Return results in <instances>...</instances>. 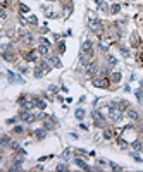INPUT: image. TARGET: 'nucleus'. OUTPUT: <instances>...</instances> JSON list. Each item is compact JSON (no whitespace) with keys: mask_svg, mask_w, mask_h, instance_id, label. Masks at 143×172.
<instances>
[{"mask_svg":"<svg viewBox=\"0 0 143 172\" xmlns=\"http://www.w3.org/2000/svg\"><path fill=\"white\" fill-rule=\"evenodd\" d=\"M93 86L95 88H109V83H110V79L109 78H105V76H100V78H93Z\"/></svg>","mask_w":143,"mask_h":172,"instance_id":"nucleus-1","label":"nucleus"},{"mask_svg":"<svg viewBox=\"0 0 143 172\" xmlns=\"http://www.w3.org/2000/svg\"><path fill=\"white\" fill-rule=\"evenodd\" d=\"M81 53L86 55V57H91L93 55V43L90 40H85L83 45H81Z\"/></svg>","mask_w":143,"mask_h":172,"instance_id":"nucleus-2","label":"nucleus"},{"mask_svg":"<svg viewBox=\"0 0 143 172\" xmlns=\"http://www.w3.org/2000/svg\"><path fill=\"white\" fill-rule=\"evenodd\" d=\"M90 29L95 31V33H100V31H102V21H98V19H91V21H90Z\"/></svg>","mask_w":143,"mask_h":172,"instance_id":"nucleus-3","label":"nucleus"},{"mask_svg":"<svg viewBox=\"0 0 143 172\" xmlns=\"http://www.w3.org/2000/svg\"><path fill=\"white\" fill-rule=\"evenodd\" d=\"M36 53H38V50H36V52H35V50L26 52V53H24V60H26V62H36V60H38V55H36Z\"/></svg>","mask_w":143,"mask_h":172,"instance_id":"nucleus-4","label":"nucleus"},{"mask_svg":"<svg viewBox=\"0 0 143 172\" xmlns=\"http://www.w3.org/2000/svg\"><path fill=\"white\" fill-rule=\"evenodd\" d=\"M7 76H9V81H10V83H19V84H22V83H24V79H22L21 76L14 74L12 71H7Z\"/></svg>","mask_w":143,"mask_h":172,"instance_id":"nucleus-5","label":"nucleus"},{"mask_svg":"<svg viewBox=\"0 0 143 172\" xmlns=\"http://www.w3.org/2000/svg\"><path fill=\"white\" fill-rule=\"evenodd\" d=\"M85 72H86L88 76H93V74L97 72V64H95V62H88V64L85 65Z\"/></svg>","mask_w":143,"mask_h":172,"instance_id":"nucleus-6","label":"nucleus"},{"mask_svg":"<svg viewBox=\"0 0 143 172\" xmlns=\"http://www.w3.org/2000/svg\"><path fill=\"white\" fill-rule=\"evenodd\" d=\"M126 115H128L131 121H138V119H140V114H138V110H136V109H131V107L126 110Z\"/></svg>","mask_w":143,"mask_h":172,"instance_id":"nucleus-7","label":"nucleus"},{"mask_svg":"<svg viewBox=\"0 0 143 172\" xmlns=\"http://www.w3.org/2000/svg\"><path fill=\"white\" fill-rule=\"evenodd\" d=\"M74 164H76L81 171H91V167H90L85 160H81V159H74Z\"/></svg>","mask_w":143,"mask_h":172,"instance_id":"nucleus-8","label":"nucleus"},{"mask_svg":"<svg viewBox=\"0 0 143 172\" xmlns=\"http://www.w3.org/2000/svg\"><path fill=\"white\" fill-rule=\"evenodd\" d=\"M48 62L54 65V67H62V62L57 55H48Z\"/></svg>","mask_w":143,"mask_h":172,"instance_id":"nucleus-9","label":"nucleus"},{"mask_svg":"<svg viewBox=\"0 0 143 172\" xmlns=\"http://www.w3.org/2000/svg\"><path fill=\"white\" fill-rule=\"evenodd\" d=\"M33 40H35V36H33V34H31L29 31H28V33H22V34H21V41H22V43H31Z\"/></svg>","mask_w":143,"mask_h":172,"instance_id":"nucleus-10","label":"nucleus"},{"mask_svg":"<svg viewBox=\"0 0 143 172\" xmlns=\"http://www.w3.org/2000/svg\"><path fill=\"white\" fill-rule=\"evenodd\" d=\"M33 134H35V138H36V140H43V138H47V129H45V127H41V129H36Z\"/></svg>","mask_w":143,"mask_h":172,"instance_id":"nucleus-11","label":"nucleus"},{"mask_svg":"<svg viewBox=\"0 0 143 172\" xmlns=\"http://www.w3.org/2000/svg\"><path fill=\"white\" fill-rule=\"evenodd\" d=\"M35 102H36V109H38V110H45V109H47V102H45V100L35 96Z\"/></svg>","mask_w":143,"mask_h":172,"instance_id":"nucleus-12","label":"nucleus"},{"mask_svg":"<svg viewBox=\"0 0 143 172\" xmlns=\"http://www.w3.org/2000/svg\"><path fill=\"white\" fill-rule=\"evenodd\" d=\"M38 53H40L41 57H48V47H47V45H40V47H38Z\"/></svg>","mask_w":143,"mask_h":172,"instance_id":"nucleus-13","label":"nucleus"},{"mask_svg":"<svg viewBox=\"0 0 143 172\" xmlns=\"http://www.w3.org/2000/svg\"><path fill=\"white\" fill-rule=\"evenodd\" d=\"M2 57H3L7 62H16V55H14V53H10V52H3V53H2Z\"/></svg>","mask_w":143,"mask_h":172,"instance_id":"nucleus-14","label":"nucleus"},{"mask_svg":"<svg viewBox=\"0 0 143 172\" xmlns=\"http://www.w3.org/2000/svg\"><path fill=\"white\" fill-rule=\"evenodd\" d=\"M40 67H41V69L45 71V74H47V72H50L52 64H50V62H47V60H41V62H40Z\"/></svg>","mask_w":143,"mask_h":172,"instance_id":"nucleus-15","label":"nucleus"},{"mask_svg":"<svg viewBox=\"0 0 143 172\" xmlns=\"http://www.w3.org/2000/svg\"><path fill=\"white\" fill-rule=\"evenodd\" d=\"M131 146H133L136 152H142V150H143V143L140 141V140H135V141L131 143Z\"/></svg>","mask_w":143,"mask_h":172,"instance_id":"nucleus-16","label":"nucleus"},{"mask_svg":"<svg viewBox=\"0 0 143 172\" xmlns=\"http://www.w3.org/2000/svg\"><path fill=\"white\" fill-rule=\"evenodd\" d=\"M121 78H123L121 72H112V74H110V81H112V83H119Z\"/></svg>","mask_w":143,"mask_h":172,"instance_id":"nucleus-17","label":"nucleus"},{"mask_svg":"<svg viewBox=\"0 0 143 172\" xmlns=\"http://www.w3.org/2000/svg\"><path fill=\"white\" fill-rule=\"evenodd\" d=\"M117 105H119V110H121V112H126V110L129 109V103H128V102H124V100L117 102Z\"/></svg>","mask_w":143,"mask_h":172,"instance_id":"nucleus-18","label":"nucleus"},{"mask_svg":"<svg viewBox=\"0 0 143 172\" xmlns=\"http://www.w3.org/2000/svg\"><path fill=\"white\" fill-rule=\"evenodd\" d=\"M74 115H76V119H78V121H83V119H85V115H86V112H85L83 109H78V110L74 112Z\"/></svg>","mask_w":143,"mask_h":172,"instance_id":"nucleus-19","label":"nucleus"},{"mask_svg":"<svg viewBox=\"0 0 143 172\" xmlns=\"http://www.w3.org/2000/svg\"><path fill=\"white\" fill-rule=\"evenodd\" d=\"M104 138H105V140L114 138V131H112V129H109V127H104Z\"/></svg>","mask_w":143,"mask_h":172,"instance_id":"nucleus-20","label":"nucleus"},{"mask_svg":"<svg viewBox=\"0 0 143 172\" xmlns=\"http://www.w3.org/2000/svg\"><path fill=\"white\" fill-rule=\"evenodd\" d=\"M110 12H112V14H119V12H121V5H119V3H112V5H110Z\"/></svg>","mask_w":143,"mask_h":172,"instance_id":"nucleus-21","label":"nucleus"},{"mask_svg":"<svg viewBox=\"0 0 143 172\" xmlns=\"http://www.w3.org/2000/svg\"><path fill=\"white\" fill-rule=\"evenodd\" d=\"M33 74H35V78H41V76L45 74V71H43V69H41V67L38 65V67H36V69L33 71Z\"/></svg>","mask_w":143,"mask_h":172,"instance_id":"nucleus-22","label":"nucleus"},{"mask_svg":"<svg viewBox=\"0 0 143 172\" xmlns=\"http://www.w3.org/2000/svg\"><path fill=\"white\" fill-rule=\"evenodd\" d=\"M107 62H109V65H117V59L116 57H112V55H107Z\"/></svg>","mask_w":143,"mask_h":172,"instance_id":"nucleus-23","label":"nucleus"},{"mask_svg":"<svg viewBox=\"0 0 143 172\" xmlns=\"http://www.w3.org/2000/svg\"><path fill=\"white\" fill-rule=\"evenodd\" d=\"M109 165H110V169L112 171H124V167H121L119 164H116V162H109Z\"/></svg>","mask_w":143,"mask_h":172,"instance_id":"nucleus-24","label":"nucleus"},{"mask_svg":"<svg viewBox=\"0 0 143 172\" xmlns=\"http://www.w3.org/2000/svg\"><path fill=\"white\" fill-rule=\"evenodd\" d=\"M10 143H12L10 138H9L7 134H3V136H2V146H7V145H10Z\"/></svg>","mask_w":143,"mask_h":172,"instance_id":"nucleus-25","label":"nucleus"},{"mask_svg":"<svg viewBox=\"0 0 143 172\" xmlns=\"http://www.w3.org/2000/svg\"><path fill=\"white\" fill-rule=\"evenodd\" d=\"M28 22L33 24V26H38V19H36V16H29V17H28Z\"/></svg>","mask_w":143,"mask_h":172,"instance_id":"nucleus-26","label":"nucleus"},{"mask_svg":"<svg viewBox=\"0 0 143 172\" xmlns=\"http://www.w3.org/2000/svg\"><path fill=\"white\" fill-rule=\"evenodd\" d=\"M38 43H40V45H47V47H50V41H48L45 36H40V38H38Z\"/></svg>","mask_w":143,"mask_h":172,"instance_id":"nucleus-27","label":"nucleus"},{"mask_svg":"<svg viewBox=\"0 0 143 172\" xmlns=\"http://www.w3.org/2000/svg\"><path fill=\"white\" fill-rule=\"evenodd\" d=\"M55 171H69V165L67 164H59V165H55Z\"/></svg>","mask_w":143,"mask_h":172,"instance_id":"nucleus-28","label":"nucleus"},{"mask_svg":"<svg viewBox=\"0 0 143 172\" xmlns=\"http://www.w3.org/2000/svg\"><path fill=\"white\" fill-rule=\"evenodd\" d=\"M19 10H21V14H28V12H29V7L24 5V3H21V5H19Z\"/></svg>","mask_w":143,"mask_h":172,"instance_id":"nucleus-29","label":"nucleus"},{"mask_svg":"<svg viewBox=\"0 0 143 172\" xmlns=\"http://www.w3.org/2000/svg\"><path fill=\"white\" fill-rule=\"evenodd\" d=\"M117 145H119L121 148H128V141H126V140H123V138H119V140H117Z\"/></svg>","mask_w":143,"mask_h":172,"instance_id":"nucleus-30","label":"nucleus"},{"mask_svg":"<svg viewBox=\"0 0 143 172\" xmlns=\"http://www.w3.org/2000/svg\"><path fill=\"white\" fill-rule=\"evenodd\" d=\"M121 55H123V57H126V59H128V57H129V50H128V48H126V47H121Z\"/></svg>","mask_w":143,"mask_h":172,"instance_id":"nucleus-31","label":"nucleus"},{"mask_svg":"<svg viewBox=\"0 0 143 172\" xmlns=\"http://www.w3.org/2000/svg\"><path fill=\"white\" fill-rule=\"evenodd\" d=\"M43 127H45L47 131H52V129H54V124L48 122V121H45V122H43Z\"/></svg>","mask_w":143,"mask_h":172,"instance_id":"nucleus-32","label":"nucleus"},{"mask_svg":"<svg viewBox=\"0 0 143 172\" xmlns=\"http://www.w3.org/2000/svg\"><path fill=\"white\" fill-rule=\"evenodd\" d=\"M14 133H17V134L24 133V126H14Z\"/></svg>","mask_w":143,"mask_h":172,"instance_id":"nucleus-33","label":"nucleus"},{"mask_svg":"<svg viewBox=\"0 0 143 172\" xmlns=\"http://www.w3.org/2000/svg\"><path fill=\"white\" fill-rule=\"evenodd\" d=\"M135 95H136V100H138V102H142V100H143V93H142V90H136V91H135Z\"/></svg>","mask_w":143,"mask_h":172,"instance_id":"nucleus-34","label":"nucleus"},{"mask_svg":"<svg viewBox=\"0 0 143 172\" xmlns=\"http://www.w3.org/2000/svg\"><path fill=\"white\" fill-rule=\"evenodd\" d=\"M57 50H59V53H64V50H66V45H64V43L60 41V43L57 45Z\"/></svg>","mask_w":143,"mask_h":172,"instance_id":"nucleus-35","label":"nucleus"},{"mask_svg":"<svg viewBox=\"0 0 143 172\" xmlns=\"http://www.w3.org/2000/svg\"><path fill=\"white\" fill-rule=\"evenodd\" d=\"M17 121H19V115H17V117H14V119H7V124H9V126H14Z\"/></svg>","mask_w":143,"mask_h":172,"instance_id":"nucleus-36","label":"nucleus"},{"mask_svg":"<svg viewBox=\"0 0 143 172\" xmlns=\"http://www.w3.org/2000/svg\"><path fill=\"white\" fill-rule=\"evenodd\" d=\"M9 146H10L12 150H19V143H17V141H12V143H10Z\"/></svg>","mask_w":143,"mask_h":172,"instance_id":"nucleus-37","label":"nucleus"},{"mask_svg":"<svg viewBox=\"0 0 143 172\" xmlns=\"http://www.w3.org/2000/svg\"><path fill=\"white\" fill-rule=\"evenodd\" d=\"M131 157H133V159H135L136 162H143V159L140 157V155H136V153H131Z\"/></svg>","mask_w":143,"mask_h":172,"instance_id":"nucleus-38","label":"nucleus"},{"mask_svg":"<svg viewBox=\"0 0 143 172\" xmlns=\"http://www.w3.org/2000/svg\"><path fill=\"white\" fill-rule=\"evenodd\" d=\"M19 71H21L22 74H28V72H29V67H19Z\"/></svg>","mask_w":143,"mask_h":172,"instance_id":"nucleus-39","label":"nucleus"},{"mask_svg":"<svg viewBox=\"0 0 143 172\" xmlns=\"http://www.w3.org/2000/svg\"><path fill=\"white\" fill-rule=\"evenodd\" d=\"M98 48H100V50H102V52H107V47H105V45H104V43H98Z\"/></svg>","mask_w":143,"mask_h":172,"instance_id":"nucleus-40","label":"nucleus"},{"mask_svg":"<svg viewBox=\"0 0 143 172\" xmlns=\"http://www.w3.org/2000/svg\"><path fill=\"white\" fill-rule=\"evenodd\" d=\"M48 90H50V91H57V86H54V84H50V86H48Z\"/></svg>","mask_w":143,"mask_h":172,"instance_id":"nucleus-41","label":"nucleus"},{"mask_svg":"<svg viewBox=\"0 0 143 172\" xmlns=\"http://www.w3.org/2000/svg\"><path fill=\"white\" fill-rule=\"evenodd\" d=\"M79 127H81V129H85V131H86V129H88V126H86V124H83V122H81V124H79Z\"/></svg>","mask_w":143,"mask_h":172,"instance_id":"nucleus-42","label":"nucleus"},{"mask_svg":"<svg viewBox=\"0 0 143 172\" xmlns=\"http://www.w3.org/2000/svg\"><path fill=\"white\" fill-rule=\"evenodd\" d=\"M95 3H97V5H102V3H104V0H95Z\"/></svg>","mask_w":143,"mask_h":172,"instance_id":"nucleus-43","label":"nucleus"},{"mask_svg":"<svg viewBox=\"0 0 143 172\" xmlns=\"http://www.w3.org/2000/svg\"><path fill=\"white\" fill-rule=\"evenodd\" d=\"M0 2H2V5H3V7H7V0H0Z\"/></svg>","mask_w":143,"mask_h":172,"instance_id":"nucleus-44","label":"nucleus"},{"mask_svg":"<svg viewBox=\"0 0 143 172\" xmlns=\"http://www.w3.org/2000/svg\"><path fill=\"white\" fill-rule=\"evenodd\" d=\"M140 129H142V133H143V121H142V124H140Z\"/></svg>","mask_w":143,"mask_h":172,"instance_id":"nucleus-45","label":"nucleus"},{"mask_svg":"<svg viewBox=\"0 0 143 172\" xmlns=\"http://www.w3.org/2000/svg\"><path fill=\"white\" fill-rule=\"evenodd\" d=\"M50 2H59V0H50Z\"/></svg>","mask_w":143,"mask_h":172,"instance_id":"nucleus-46","label":"nucleus"}]
</instances>
